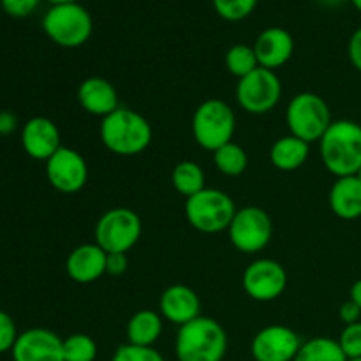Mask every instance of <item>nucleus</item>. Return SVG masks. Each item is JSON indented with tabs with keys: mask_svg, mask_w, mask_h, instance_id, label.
Wrapping results in <instances>:
<instances>
[{
	"mask_svg": "<svg viewBox=\"0 0 361 361\" xmlns=\"http://www.w3.org/2000/svg\"><path fill=\"white\" fill-rule=\"evenodd\" d=\"M99 136L108 152L118 157H134L150 147L154 130L143 115L120 106L101 120Z\"/></svg>",
	"mask_w": 361,
	"mask_h": 361,
	"instance_id": "f257e3e1",
	"label": "nucleus"
},
{
	"mask_svg": "<svg viewBox=\"0 0 361 361\" xmlns=\"http://www.w3.org/2000/svg\"><path fill=\"white\" fill-rule=\"evenodd\" d=\"M321 161L335 176H353L361 168V126L353 120H334L319 140Z\"/></svg>",
	"mask_w": 361,
	"mask_h": 361,
	"instance_id": "f03ea898",
	"label": "nucleus"
},
{
	"mask_svg": "<svg viewBox=\"0 0 361 361\" xmlns=\"http://www.w3.org/2000/svg\"><path fill=\"white\" fill-rule=\"evenodd\" d=\"M228 353V334L219 321L200 316L178 328L175 355L178 361H222Z\"/></svg>",
	"mask_w": 361,
	"mask_h": 361,
	"instance_id": "7ed1b4c3",
	"label": "nucleus"
},
{
	"mask_svg": "<svg viewBox=\"0 0 361 361\" xmlns=\"http://www.w3.org/2000/svg\"><path fill=\"white\" fill-rule=\"evenodd\" d=\"M236 130V116L231 106L221 99L201 102L192 115L194 141L203 150L215 152L231 143Z\"/></svg>",
	"mask_w": 361,
	"mask_h": 361,
	"instance_id": "20e7f679",
	"label": "nucleus"
},
{
	"mask_svg": "<svg viewBox=\"0 0 361 361\" xmlns=\"http://www.w3.org/2000/svg\"><path fill=\"white\" fill-rule=\"evenodd\" d=\"M235 214V201L221 189L204 187L201 192L187 197L185 201L187 222L196 231L207 233V235L228 231Z\"/></svg>",
	"mask_w": 361,
	"mask_h": 361,
	"instance_id": "39448f33",
	"label": "nucleus"
},
{
	"mask_svg": "<svg viewBox=\"0 0 361 361\" xmlns=\"http://www.w3.org/2000/svg\"><path fill=\"white\" fill-rule=\"evenodd\" d=\"M42 30L60 48H80L90 39L94 21L78 2L51 6L42 18Z\"/></svg>",
	"mask_w": 361,
	"mask_h": 361,
	"instance_id": "423d86ee",
	"label": "nucleus"
},
{
	"mask_svg": "<svg viewBox=\"0 0 361 361\" xmlns=\"http://www.w3.org/2000/svg\"><path fill=\"white\" fill-rule=\"evenodd\" d=\"M331 111L328 102L314 92H302L289 101L286 108V123L289 134L305 143H316L331 126Z\"/></svg>",
	"mask_w": 361,
	"mask_h": 361,
	"instance_id": "0eeeda50",
	"label": "nucleus"
},
{
	"mask_svg": "<svg viewBox=\"0 0 361 361\" xmlns=\"http://www.w3.org/2000/svg\"><path fill=\"white\" fill-rule=\"evenodd\" d=\"M143 224L140 215L130 208H111L95 224V243L104 252L127 254L141 238Z\"/></svg>",
	"mask_w": 361,
	"mask_h": 361,
	"instance_id": "6e6552de",
	"label": "nucleus"
},
{
	"mask_svg": "<svg viewBox=\"0 0 361 361\" xmlns=\"http://www.w3.org/2000/svg\"><path fill=\"white\" fill-rule=\"evenodd\" d=\"M282 97L281 78L275 71L257 67L236 85V101L250 115H267Z\"/></svg>",
	"mask_w": 361,
	"mask_h": 361,
	"instance_id": "1a4fd4ad",
	"label": "nucleus"
},
{
	"mask_svg": "<svg viewBox=\"0 0 361 361\" xmlns=\"http://www.w3.org/2000/svg\"><path fill=\"white\" fill-rule=\"evenodd\" d=\"M228 235L236 250L243 254H257L271 242L274 224L263 208L243 207L236 210L228 228Z\"/></svg>",
	"mask_w": 361,
	"mask_h": 361,
	"instance_id": "9d476101",
	"label": "nucleus"
},
{
	"mask_svg": "<svg viewBox=\"0 0 361 361\" xmlns=\"http://www.w3.org/2000/svg\"><path fill=\"white\" fill-rule=\"evenodd\" d=\"M242 286L245 295L254 302H274L284 295L288 288V274L279 261L263 257L252 261L245 268Z\"/></svg>",
	"mask_w": 361,
	"mask_h": 361,
	"instance_id": "9b49d317",
	"label": "nucleus"
},
{
	"mask_svg": "<svg viewBox=\"0 0 361 361\" xmlns=\"http://www.w3.org/2000/svg\"><path fill=\"white\" fill-rule=\"evenodd\" d=\"M46 178L49 185L62 194H76L87 185L88 166L80 152L60 147L46 161Z\"/></svg>",
	"mask_w": 361,
	"mask_h": 361,
	"instance_id": "f8f14e48",
	"label": "nucleus"
},
{
	"mask_svg": "<svg viewBox=\"0 0 361 361\" xmlns=\"http://www.w3.org/2000/svg\"><path fill=\"white\" fill-rule=\"evenodd\" d=\"M302 344L300 335L289 326L270 324L252 338L250 355L256 361H295Z\"/></svg>",
	"mask_w": 361,
	"mask_h": 361,
	"instance_id": "ddd939ff",
	"label": "nucleus"
},
{
	"mask_svg": "<svg viewBox=\"0 0 361 361\" xmlns=\"http://www.w3.org/2000/svg\"><path fill=\"white\" fill-rule=\"evenodd\" d=\"M13 361H66L63 341L51 330L30 328L18 335L14 344Z\"/></svg>",
	"mask_w": 361,
	"mask_h": 361,
	"instance_id": "4468645a",
	"label": "nucleus"
},
{
	"mask_svg": "<svg viewBox=\"0 0 361 361\" xmlns=\"http://www.w3.org/2000/svg\"><path fill=\"white\" fill-rule=\"evenodd\" d=\"M21 147L30 159L46 162L62 147L59 127L46 116H34L27 120L21 127Z\"/></svg>",
	"mask_w": 361,
	"mask_h": 361,
	"instance_id": "2eb2a0df",
	"label": "nucleus"
},
{
	"mask_svg": "<svg viewBox=\"0 0 361 361\" xmlns=\"http://www.w3.org/2000/svg\"><path fill=\"white\" fill-rule=\"evenodd\" d=\"M252 48L256 51L259 67L277 71L291 60L295 53V39L286 28L270 27L257 35Z\"/></svg>",
	"mask_w": 361,
	"mask_h": 361,
	"instance_id": "dca6fc26",
	"label": "nucleus"
},
{
	"mask_svg": "<svg viewBox=\"0 0 361 361\" xmlns=\"http://www.w3.org/2000/svg\"><path fill=\"white\" fill-rule=\"evenodd\" d=\"M159 310L162 319H168L180 328L201 316V300L189 286L175 284L162 291Z\"/></svg>",
	"mask_w": 361,
	"mask_h": 361,
	"instance_id": "f3484780",
	"label": "nucleus"
},
{
	"mask_svg": "<svg viewBox=\"0 0 361 361\" xmlns=\"http://www.w3.org/2000/svg\"><path fill=\"white\" fill-rule=\"evenodd\" d=\"M76 97L88 115L99 116L101 120L120 108L118 92L111 81L101 76H92L81 81Z\"/></svg>",
	"mask_w": 361,
	"mask_h": 361,
	"instance_id": "a211bd4d",
	"label": "nucleus"
},
{
	"mask_svg": "<svg viewBox=\"0 0 361 361\" xmlns=\"http://www.w3.org/2000/svg\"><path fill=\"white\" fill-rule=\"evenodd\" d=\"M108 252L97 243H83L67 256L66 271L76 284H92L106 274Z\"/></svg>",
	"mask_w": 361,
	"mask_h": 361,
	"instance_id": "6ab92c4d",
	"label": "nucleus"
},
{
	"mask_svg": "<svg viewBox=\"0 0 361 361\" xmlns=\"http://www.w3.org/2000/svg\"><path fill=\"white\" fill-rule=\"evenodd\" d=\"M328 203L334 215L342 221L361 217V180L356 175L335 180L328 194Z\"/></svg>",
	"mask_w": 361,
	"mask_h": 361,
	"instance_id": "aec40b11",
	"label": "nucleus"
},
{
	"mask_svg": "<svg viewBox=\"0 0 361 361\" xmlns=\"http://www.w3.org/2000/svg\"><path fill=\"white\" fill-rule=\"evenodd\" d=\"M310 155V145L305 143L300 137L288 134L282 136L271 145L270 148V161L274 168L279 171H296L307 162Z\"/></svg>",
	"mask_w": 361,
	"mask_h": 361,
	"instance_id": "412c9836",
	"label": "nucleus"
},
{
	"mask_svg": "<svg viewBox=\"0 0 361 361\" xmlns=\"http://www.w3.org/2000/svg\"><path fill=\"white\" fill-rule=\"evenodd\" d=\"M127 342L141 348H154L162 335V316L150 309L137 310L126 328Z\"/></svg>",
	"mask_w": 361,
	"mask_h": 361,
	"instance_id": "4be33fe9",
	"label": "nucleus"
},
{
	"mask_svg": "<svg viewBox=\"0 0 361 361\" xmlns=\"http://www.w3.org/2000/svg\"><path fill=\"white\" fill-rule=\"evenodd\" d=\"M171 182L176 192L187 200L204 189V171L197 162L182 161L173 168Z\"/></svg>",
	"mask_w": 361,
	"mask_h": 361,
	"instance_id": "5701e85b",
	"label": "nucleus"
},
{
	"mask_svg": "<svg viewBox=\"0 0 361 361\" xmlns=\"http://www.w3.org/2000/svg\"><path fill=\"white\" fill-rule=\"evenodd\" d=\"M295 361H348V356L335 338L314 337L303 342Z\"/></svg>",
	"mask_w": 361,
	"mask_h": 361,
	"instance_id": "b1692460",
	"label": "nucleus"
},
{
	"mask_svg": "<svg viewBox=\"0 0 361 361\" xmlns=\"http://www.w3.org/2000/svg\"><path fill=\"white\" fill-rule=\"evenodd\" d=\"M214 164L222 175L240 176L245 173L247 166H249V157L240 145L231 141L214 152Z\"/></svg>",
	"mask_w": 361,
	"mask_h": 361,
	"instance_id": "393cba45",
	"label": "nucleus"
},
{
	"mask_svg": "<svg viewBox=\"0 0 361 361\" xmlns=\"http://www.w3.org/2000/svg\"><path fill=\"white\" fill-rule=\"evenodd\" d=\"M226 67L235 78L242 80L259 67L256 51L249 44H235L226 53Z\"/></svg>",
	"mask_w": 361,
	"mask_h": 361,
	"instance_id": "a878e982",
	"label": "nucleus"
},
{
	"mask_svg": "<svg viewBox=\"0 0 361 361\" xmlns=\"http://www.w3.org/2000/svg\"><path fill=\"white\" fill-rule=\"evenodd\" d=\"M97 342L87 334H74L63 338V360L66 361H95Z\"/></svg>",
	"mask_w": 361,
	"mask_h": 361,
	"instance_id": "bb28decb",
	"label": "nucleus"
},
{
	"mask_svg": "<svg viewBox=\"0 0 361 361\" xmlns=\"http://www.w3.org/2000/svg\"><path fill=\"white\" fill-rule=\"evenodd\" d=\"M215 13L226 21H242L254 13L257 0H212Z\"/></svg>",
	"mask_w": 361,
	"mask_h": 361,
	"instance_id": "cd10ccee",
	"label": "nucleus"
},
{
	"mask_svg": "<svg viewBox=\"0 0 361 361\" xmlns=\"http://www.w3.org/2000/svg\"><path fill=\"white\" fill-rule=\"evenodd\" d=\"M111 361H166L155 348H141L134 344H122L113 355Z\"/></svg>",
	"mask_w": 361,
	"mask_h": 361,
	"instance_id": "c85d7f7f",
	"label": "nucleus"
},
{
	"mask_svg": "<svg viewBox=\"0 0 361 361\" xmlns=\"http://www.w3.org/2000/svg\"><path fill=\"white\" fill-rule=\"evenodd\" d=\"M338 344L348 360L361 358V321L344 326L341 337H338Z\"/></svg>",
	"mask_w": 361,
	"mask_h": 361,
	"instance_id": "c756f323",
	"label": "nucleus"
},
{
	"mask_svg": "<svg viewBox=\"0 0 361 361\" xmlns=\"http://www.w3.org/2000/svg\"><path fill=\"white\" fill-rule=\"evenodd\" d=\"M18 335L20 334H18L16 323H14L13 317L4 312V310H0V355L13 351Z\"/></svg>",
	"mask_w": 361,
	"mask_h": 361,
	"instance_id": "7c9ffc66",
	"label": "nucleus"
},
{
	"mask_svg": "<svg viewBox=\"0 0 361 361\" xmlns=\"http://www.w3.org/2000/svg\"><path fill=\"white\" fill-rule=\"evenodd\" d=\"M41 0H0V7L13 18H27L37 9Z\"/></svg>",
	"mask_w": 361,
	"mask_h": 361,
	"instance_id": "2f4dec72",
	"label": "nucleus"
},
{
	"mask_svg": "<svg viewBox=\"0 0 361 361\" xmlns=\"http://www.w3.org/2000/svg\"><path fill=\"white\" fill-rule=\"evenodd\" d=\"M127 267H129L127 254H122V252L108 254V259H106V274L111 275V277H120V275L126 274Z\"/></svg>",
	"mask_w": 361,
	"mask_h": 361,
	"instance_id": "473e14b6",
	"label": "nucleus"
},
{
	"mask_svg": "<svg viewBox=\"0 0 361 361\" xmlns=\"http://www.w3.org/2000/svg\"><path fill=\"white\" fill-rule=\"evenodd\" d=\"M348 56H349V62L353 63L358 73H361V27L356 28L353 32L351 39H349V44H348Z\"/></svg>",
	"mask_w": 361,
	"mask_h": 361,
	"instance_id": "72a5a7b5",
	"label": "nucleus"
},
{
	"mask_svg": "<svg viewBox=\"0 0 361 361\" xmlns=\"http://www.w3.org/2000/svg\"><path fill=\"white\" fill-rule=\"evenodd\" d=\"M338 317H341V321L345 326H348V324H355L361 319V309L349 298L348 302L342 303L341 309H338Z\"/></svg>",
	"mask_w": 361,
	"mask_h": 361,
	"instance_id": "f704fd0d",
	"label": "nucleus"
},
{
	"mask_svg": "<svg viewBox=\"0 0 361 361\" xmlns=\"http://www.w3.org/2000/svg\"><path fill=\"white\" fill-rule=\"evenodd\" d=\"M18 129V118L11 111H0V134L7 136Z\"/></svg>",
	"mask_w": 361,
	"mask_h": 361,
	"instance_id": "c9c22d12",
	"label": "nucleus"
},
{
	"mask_svg": "<svg viewBox=\"0 0 361 361\" xmlns=\"http://www.w3.org/2000/svg\"><path fill=\"white\" fill-rule=\"evenodd\" d=\"M349 298L356 303V305L361 309V279L351 286V293H349Z\"/></svg>",
	"mask_w": 361,
	"mask_h": 361,
	"instance_id": "e433bc0d",
	"label": "nucleus"
},
{
	"mask_svg": "<svg viewBox=\"0 0 361 361\" xmlns=\"http://www.w3.org/2000/svg\"><path fill=\"white\" fill-rule=\"evenodd\" d=\"M321 4H324V6H341L344 0H319Z\"/></svg>",
	"mask_w": 361,
	"mask_h": 361,
	"instance_id": "4c0bfd02",
	"label": "nucleus"
},
{
	"mask_svg": "<svg viewBox=\"0 0 361 361\" xmlns=\"http://www.w3.org/2000/svg\"><path fill=\"white\" fill-rule=\"evenodd\" d=\"M51 6H59V4H73V2H78V0H48Z\"/></svg>",
	"mask_w": 361,
	"mask_h": 361,
	"instance_id": "58836bf2",
	"label": "nucleus"
},
{
	"mask_svg": "<svg viewBox=\"0 0 361 361\" xmlns=\"http://www.w3.org/2000/svg\"><path fill=\"white\" fill-rule=\"evenodd\" d=\"M351 4L361 13V0H351Z\"/></svg>",
	"mask_w": 361,
	"mask_h": 361,
	"instance_id": "ea45409f",
	"label": "nucleus"
},
{
	"mask_svg": "<svg viewBox=\"0 0 361 361\" xmlns=\"http://www.w3.org/2000/svg\"><path fill=\"white\" fill-rule=\"evenodd\" d=\"M356 176H358V178L361 180V168H360V171H358V173H356Z\"/></svg>",
	"mask_w": 361,
	"mask_h": 361,
	"instance_id": "a19ab883",
	"label": "nucleus"
},
{
	"mask_svg": "<svg viewBox=\"0 0 361 361\" xmlns=\"http://www.w3.org/2000/svg\"><path fill=\"white\" fill-rule=\"evenodd\" d=\"M348 361H361V358H353V360H348Z\"/></svg>",
	"mask_w": 361,
	"mask_h": 361,
	"instance_id": "79ce46f5",
	"label": "nucleus"
}]
</instances>
